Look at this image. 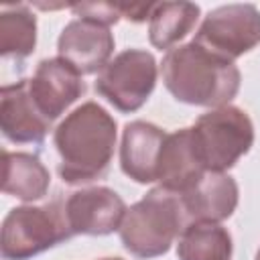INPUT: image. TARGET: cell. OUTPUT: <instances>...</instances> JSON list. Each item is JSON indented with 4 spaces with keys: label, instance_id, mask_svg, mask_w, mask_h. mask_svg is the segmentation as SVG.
<instances>
[{
    "label": "cell",
    "instance_id": "obj_12",
    "mask_svg": "<svg viewBox=\"0 0 260 260\" xmlns=\"http://www.w3.org/2000/svg\"><path fill=\"white\" fill-rule=\"evenodd\" d=\"M165 138L167 132L150 122L144 120L128 122L124 126L122 144H120L122 173L140 185L154 183Z\"/></svg>",
    "mask_w": 260,
    "mask_h": 260
},
{
    "label": "cell",
    "instance_id": "obj_1",
    "mask_svg": "<svg viewBox=\"0 0 260 260\" xmlns=\"http://www.w3.org/2000/svg\"><path fill=\"white\" fill-rule=\"evenodd\" d=\"M59 154V177L67 185L102 179L110 169L116 146V120L95 102L69 112L53 132Z\"/></svg>",
    "mask_w": 260,
    "mask_h": 260
},
{
    "label": "cell",
    "instance_id": "obj_9",
    "mask_svg": "<svg viewBox=\"0 0 260 260\" xmlns=\"http://www.w3.org/2000/svg\"><path fill=\"white\" fill-rule=\"evenodd\" d=\"M114 35L110 26L89 18H75L65 24L57 41V53L77 73H100L114 53Z\"/></svg>",
    "mask_w": 260,
    "mask_h": 260
},
{
    "label": "cell",
    "instance_id": "obj_14",
    "mask_svg": "<svg viewBox=\"0 0 260 260\" xmlns=\"http://www.w3.org/2000/svg\"><path fill=\"white\" fill-rule=\"evenodd\" d=\"M205 173L207 171L201 167V162L195 156L189 128L167 132L158 158V173H156L158 187L175 195H183L191 187H195Z\"/></svg>",
    "mask_w": 260,
    "mask_h": 260
},
{
    "label": "cell",
    "instance_id": "obj_4",
    "mask_svg": "<svg viewBox=\"0 0 260 260\" xmlns=\"http://www.w3.org/2000/svg\"><path fill=\"white\" fill-rule=\"evenodd\" d=\"M189 132L195 156L207 173H225L254 144V124L238 106L201 114Z\"/></svg>",
    "mask_w": 260,
    "mask_h": 260
},
{
    "label": "cell",
    "instance_id": "obj_8",
    "mask_svg": "<svg viewBox=\"0 0 260 260\" xmlns=\"http://www.w3.org/2000/svg\"><path fill=\"white\" fill-rule=\"evenodd\" d=\"M124 199L110 187H85L65 201V217L73 236H108L120 230L126 215Z\"/></svg>",
    "mask_w": 260,
    "mask_h": 260
},
{
    "label": "cell",
    "instance_id": "obj_16",
    "mask_svg": "<svg viewBox=\"0 0 260 260\" xmlns=\"http://www.w3.org/2000/svg\"><path fill=\"white\" fill-rule=\"evenodd\" d=\"M201 8L193 2H156L148 18L150 45L160 51H171L197 24Z\"/></svg>",
    "mask_w": 260,
    "mask_h": 260
},
{
    "label": "cell",
    "instance_id": "obj_13",
    "mask_svg": "<svg viewBox=\"0 0 260 260\" xmlns=\"http://www.w3.org/2000/svg\"><path fill=\"white\" fill-rule=\"evenodd\" d=\"M240 189L234 177L228 173H205L195 187L179 195L187 221L219 223L238 207Z\"/></svg>",
    "mask_w": 260,
    "mask_h": 260
},
{
    "label": "cell",
    "instance_id": "obj_3",
    "mask_svg": "<svg viewBox=\"0 0 260 260\" xmlns=\"http://www.w3.org/2000/svg\"><path fill=\"white\" fill-rule=\"evenodd\" d=\"M187 223L179 195L154 187L126 209L118 232L124 248L132 256L150 260L167 254Z\"/></svg>",
    "mask_w": 260,
    "mask_h": 260
},
{
    "label": "cell",
    "instance_id": "obj_15",
    "mask_svg": "<svg viewBox=\"0 0 260 260\" xmlns=\"http://www.w3.org/2000/svg\"><path fill=\"white\" fill-rule=\"evenodd\" d=\"M2 191L24 203L39 201L47 195L51 175L37 154L2 152Z\"/></svg>",
    "mask_w": 260,
    "mask_h": 260
},
{
    "label": "cell",
    "instance_id": "obj_20",
    "mask_svg": "<svg viewBox=\"0 0 260 260\" xmlns=\"http://www.w3.org/2000/svg\"><path fill=\"white\" fill-rule=\"evenodd\" d=\"M120 8L124 18L132 22H144L146 18H150L154 4H120Z\"/></svg>",
    "mask_w": 260,
    "mask_h": 260
},
{
    "label": "cell",
    "instance_id": "obj_2",
    "mask_svg": "<svg viewBox=\"0 0 260 260\" xmlns=\"http://www.w3.org/2000/svg\"><path fill=\"white\" fill-rule=\"evenodd\" d=\"M160 73L165 87L177 102L211 110L230 106L242 81L234 61L203 49L195 41L167 51Z\"/></svg>",
    "mask_w": 260,
    "mask_h": 260
},
{
    "label": "cell",
    "instance_id": "obj_10",
    "mask_svg": "<svg viewBox=\"0 0 260 260\" xmlns=\"http://www.w3.org/2000/svg\"><path fill=\"white\" fill-rule=\"evenodd\" d=\"M28 91L47 120L59 118L71 104H75L85 93V83L81 73H77L61 57L43 59L35 75L28 79Z\"/></svg>",
    "mask_w": 260,
    "mask_h": 260
},
{
    "label": "cell",
    "instance_id": "obj_6",
    "mask_svg": "<svg viewBox=\"0 0 260 260\" xmlns=\"http://www.w3.org/2000/svg\"><path fill=\"white\" fill-rule=\"evenodd\" d=\"M158 67L152 53L126 49L98 73L95 91L122 114L140 110L156 85Z\"/></svg>",
    "mask_w": 260,
    "mask_h": 260
},
{
    "label": "cell",
    "instance_id": "obj_17",
    "mask_svg": "<svg viewBox=\"0 0 260 260\" xmlns=\"http://www.w3.org/2000/svg\"><path fill=\"white\" fill-rule=\"evenodd\" d=\"M179 260H230L232 236L219 223L191 221L179 236Z\"/></svg>",
    "mask_w": 260,
    "mask_h": 260
},
{
    "label": "cell",
    "instance_id": "obj_5",
    "mask_svg": "<svg viewBox=\"0 0 260 260\" xmlns=\"http://www.w3.org/2000/svg\"><path fill=\"white\" fill-rule=\"evenodd\" d=\"M71 236L65 203L20 205L12 207L2 221L0 252L4 260H30Z\"/></svg>",
    "mask_w": 260,
    "mask_h": 260
},
{
    "label": "cell",
    "instance_id": "obj_22",
    "mask_svg": "<svg viewBox=\"0 0 260 260\" xmlns=\"http://www.w3.org/2000/svg\"><path fill=\"white\" fill-rule=\"evenodd\" d=\"M100 260H122V258H100Z\"/></svg>",
    "mask_w": 260,
    "mask_h": 260
},
{
    "label": "cell",
    "instance_id": "obj_19",
    "mask_svg": "<svg viewBox=\"0 0 260 260\" xmlns=\"http://www.w3.org/2000/svg\"><path fill=\"white\" fill-rule=\"evenodd\" d=\"M71 10L79 18H89L100 24L112 26L122 18V8L120 4H108V2H83V4H73Z\"/></svg>",
    "mask_w": 260,
    "mask_h": 260
},
{
    "label": "cell",
    "instance_id": "obj_21",
    "mask_svg": "<svg viewBox=\"0 0 260 260\" xmlns=\"http://www.w3.org/2000/svg\"><path fill=\"white\" fill-rule=\"evenodd\" d=\"M254 260H260V248H258V252H256V258Z\"/></svg>",
    "mask_w": 260,
    "mask_h": 260
},
{
    "label": "cell",
    "instance_id": "obj_7",
    "mask_svg": "<svg viewBox=\"0 0 260 260\" xmlns=\"http://www.w3.org/2000/svg\"><path fill=\"white\" fill-rule=\"evenodd\" d=\"M203 49L236 61L260 45V10L254 4H225L211 10L195 39Z\"/></svg>",
    "mask_w": 260,
    "mask_h": 260
},
{
    "label": "cell",
    "instance_id": "obj_18",
    "mask_svg": "<svg viewBox=\"0 0 260 260\" xmlns=\"http://www.w3.org/2000/svg\"><path fill=\"white\" fill-rule=\"evenodd\" d=\"M37 47V16L24 4L0 12V55L24 59Z\"/></svg>",
    "mask_w": 260,
    "mask_h": 260
},
{
    "label": "cell",
    "instance_id": "obj_11",
    "mask_svg": "<svg viewBox=\"0 0 260 260\" xmlns=\"http://www.w3.org/2000/svg\"><path fill=\"white\" fill-rule=\"evenodd\" d=\"M51 128L37 108L30 91L28 79H18L16 83L2 85L0 89V130L4 138L14 144H39L45 140Z\"/></svg>",
    "mask_w": 260,
    "mask_h": 260
}]
</instances>
